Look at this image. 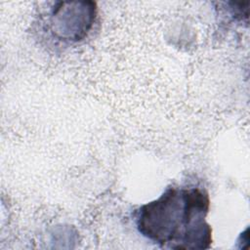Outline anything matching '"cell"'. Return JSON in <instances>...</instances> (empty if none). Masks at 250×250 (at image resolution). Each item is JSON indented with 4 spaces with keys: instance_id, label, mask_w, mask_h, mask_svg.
Wrapping results in <instances>:
<instances>
[{
    "instance_id": "obj_1",
    "label": "cell",
    "mask_w": 250,
    "mask_h": 250,
    "mask_svg": "<svg viewBox=\"0 0 250 250\" xmlns=\"http://www.w3.org/2000/svg\"><path fill=\"white\" fill-rule=\"evenodd\" d=\"M208 194L197 188H169L159 198L140 207L137 228L158 246L176 250H203L212 243L206 222Z\"/></svg>"
}]
</instances>
